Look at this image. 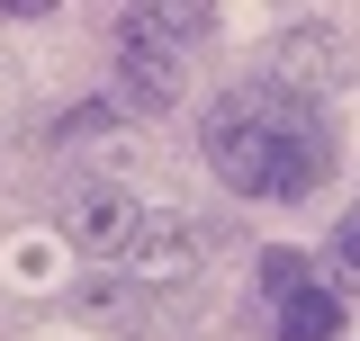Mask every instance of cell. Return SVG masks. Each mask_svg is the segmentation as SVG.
<instances>
[{"instance_id": "3957f363", "label": "cell", "mask_w": 360, "mask_h": 341, "mask_svg": "<svg viewBox=\"0 0 360 341\" xmlns=\"http://www.w3.org/2000/svg\"><path fill=\"white\" fill-rule=\"evenodd\" d=\"M262 297H270V341H333L342 333V297L307 269V252H262Z\"/></svg>"}, {"instance_id": "8992f818", "label": "cell", "mask_w": 360, "mask_h": 341, "mask_svg": "<svg viewBox=\"0 0 360 341\" xmlns=\"http://www.w3.org/2000/svg\"><path fill=\"white\" fill-rule=\"evenodd\" d=\"M324 72H342V45H333V27H315V18L279 27V54H270L262 81H279V90H297V99H315V108H324Z\"/></svg>"}, {"instance_id": "5b68a950", "label": "cell", "mask_w": 360, "mask_h": 341, "mask_svg": "<svg viewBox=\"0 0 360 341\" xmlns=\"http://www.w3.org/2000/svg\"><path fill=\"white\" fill-rule=\"evenodd\" d=\"M198 260H207V234L189 215H144V234L127 243V260H108V269H127L144 297H162L180 279H198Z\"/></svg>"}, {"instance_id": "7a4b0ae2", "label": "cell", "mask_w": 360, "mask_h": 341, "mask_svg": "<svg viewBox=\"0 0 360 341\" xmlns=\"http://www.w3.org/2000/svg\"><path fill=\"white\" fill-rule=\"evenodd\" d=\"M217 9H117V99L172 108L180 99V45L207 36Z\"/></svg>"}, {"instance_id": "277c9868", "label": "cell", "mask_w": 360, "mask_h": 341, "mask_svg": "<svg viewBox=\"0 0 360 341\" xmlns=\"http://www.w3.org/2000/svg\"><path fill=\"white\" fill-rule=\"evenodd\" d=\"M63 234H72V243L108 269V260H127V243L144 234V207H135L127 180H82V189L63 198Z\"/></svg>"}, {"instance_id": "6da1fadb", "label": "cell", "mask_w": 360, "mask_h": 341, "mask_svg": "<svg viewBox=\"0 0 360 341\" xmlns=\"http://www.w3.org/2000/svg\"><path fill=\"white\" fill-rule=\"evenodd\" d=\"M207 170H217L234 198H262V207H297L315 198V180L333 170V126L324 108L297 99L279 81H234L217 90V108L198 117Z\"/></svg>"}, {"instance_id": "52a82bcc", "label": "cell", "mask_w": 360, "mask_h": 341, "mask_svg": "<svg viewBox=\"0 0 360 341\" xmlns=\"http://www.w3.org/2000/svg\"><path fill=\"white\" fill-rule=\"evenodd\" d=\"M333 269H342V288H360V207L333 225Z\"/></svg>"}]
</instances>
